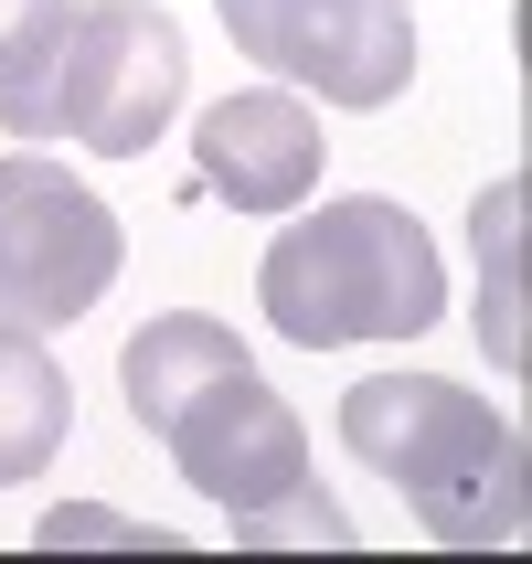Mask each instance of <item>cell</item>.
Returning a JSON list of instances; mask_svg holds the SVG:
<instances>
[{"mask_svg":"<svg viewBox=\"0 0 532 564\" xmlns=\"http://www.w3.org/2000/svg\"><path fill=\"white\" fill-rule=\"evenodd\" d=\"M341 447L405 490L426 543H522L532 458L522 426L458 394L447 373H373L341 394Z\"/></svg>","mask_w":532,"mask_h":564,"instance_id":"obj_1","label":"cell"},{"mask_svg":"<svg viewBox=\"0 0 532 564\" xmlns=\"http://www.w3.org/2000/svg\"><path fill=\"white\" fill-rule=\"evenodd\" d=\"M182 86H192V54H182L171 11H150V0H75L0 75V128L11 139H75L96 160H139L182 118Z\"/></svg>","mask_w":532,"mask_h":564,"instance_id":"obj_2","label":"cell"},{"mask_svg":"<svg viewBox=\"0 0 532 564\" xmlns=\"http://www.w3.org/2000/svg\"><path fill=\"white\" fill-rule=\"evenodd\" d=\"M256 310L278 319V341L330 351V341H415L447 310V267L405 203H319L267 246L256 267Z\"/></svg>","mask_w":532,"mask_h":564,"instance_id":"obj_3","label":"cell"},{"mask_svg":"<svg viewBox=\"0 0 532 564\" xmlns=\"http://www.w3.org/2000/svg\"><path fill=\"white\" fill-rule=\"evenodd\" d=\"M160 447L182 458V479L203 501L235 511V543H351V522L319 501V479H310V426L256 383V362L203 383L160 426Z\"/></svg>","mask_w":532,"mask_h":564,"instance_id":"obj_4","label":"cell"},{"mask_svg":"<svg viewBox=\"0 0 532 564\" xmlns=\"http://www.w3.org/2000/svg\"><path fill=\"white\" fill-rule=\"evenodd\" d=\"M118 214L75 171L11 150L0 160V330H75L118 288Z\"/></svg>","mask_w":532,"mask_h":564,"instance_id":"obj_5","label":"cell"},{"mask_svg":"<svg viewBox=\"0 0 532 564\" xmlns=\"http://www.w3.org/2000/svg\"><path fill=\"white\" fill-rule=\"evenodd\" d=\"M235 54H256L287 86H319L330 107H394L415 75L405 0H214Z\"/></svg>","mask_w":532,"mask_h":564,"instance_id":"obj_6","label":"cell"},{"mask_svg":"<svg viewBox=\"0 0 532 564\" xmlns=\"http://www.w3.org/2000/svg\"><path fill=\"white\" fill-rule=\"evenodd\" d=\"M319 118L298 107V96L256 86V96H224V107H203V128H192V160H203V182L235 203V214H298L319 192Z\"/></svg>","mask_w":532,"mask_h":564,"instance_id":"obj_7","label":"cell"},{"mask_svg":"<svg viewBox=\"0 0 532 564\" xmlns=\"http://www.w3.org/2000/svg\"><path fill=\"white\" fill-rule=\"evenodd\" d=\"M246 362V341L224 330V319H203V310H171V319H150V330H128V351H118V383H128V415L139 426H171V415L203 394V383H224Z\"/></svg>","mask_w":532,"mask_h":564,"instance_id":"obj_8","label":"cell"},{"mask_svg":"<svg viewBox=\"0 0 532 564\" xmlns=\"http://www.w3.org/2000/svg\"><path fill=\"white\" fill-rule=\"evenodd\" d=\"M64 426H75V383L43 351V330H0V490L54 469Z\"/></svg>","mask_w":532,"mask_h":564,"instance_id":"obj_9","label":"cell"},{"mask_svg":"<svg viewBox=\"0 0 532 564\" xmlns=\"http://www.w3.org/2000/svg\"><path fill=\"white\" fill-rule=\"evenodd\" d=\"M479 267H490V310H479V341L501 373H522V182H501L479 203Z\"/></svg>","mask_w":532,"mask_h":564,"instance_id":"obj_10","label":"cell"},{"mask_svg":"<svg viewBox=\"0 0 532 564\" xmlns=\"http://www.w3.org/2000/svg\"><path fill=\"white\" fill-rule=\"evenodd\" d=\"M43 543H171V533H150V522H107V511H54Z\"/></svg>","mask_w":532,"mask_h":564,"instance_id":"obj_11","label":"cell"},{"mask_svg":"<svg viewBox=\"0 0 532 564\" xmlns=\"http://www.w3.org/2000/svg\"><path fill=\"white\" fill-rule=\"evenodd\" d=\"M54 11H64V0H0V75H11L43 32H54Z\"/></svg>","mask_w":532,"mask_h":564,"instance_id":"obj_12","label":"cell"}]
</instances>
